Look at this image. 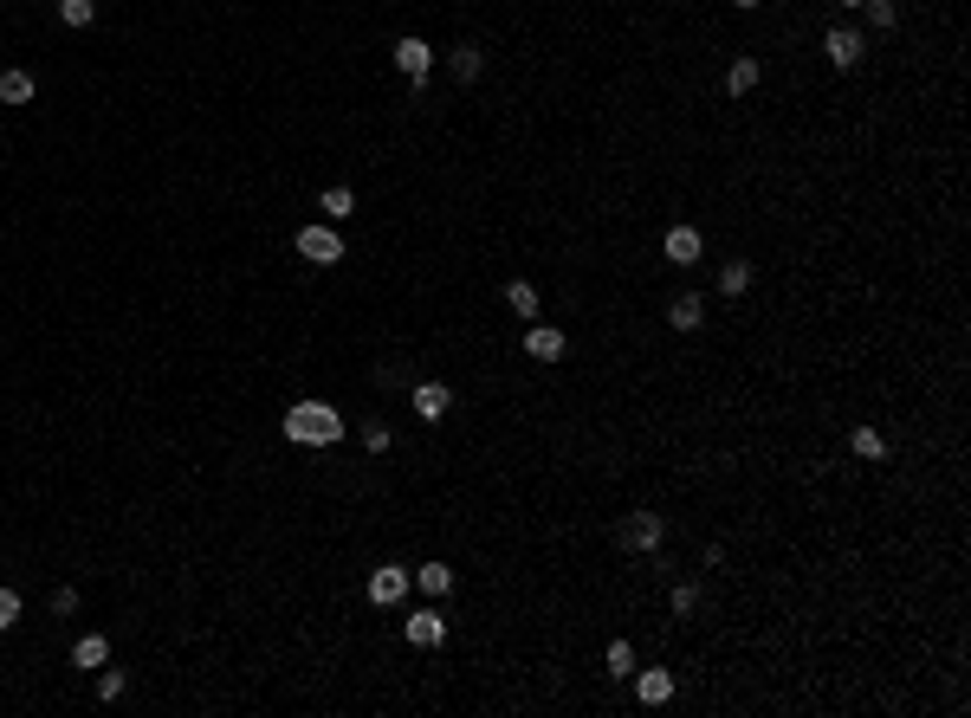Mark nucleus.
<instances>
[{"mask_svg":"<svg viewBox=\"0 0 971 718\" xmlns=\"http://www.w3.org/2000/svg\"><path fill=\"white\" fill-rule=\"evenodd\" d=\"M389 59H395V72H402V78H415V91L428 85V72H434V46H428L421 33H402V39L389 46Z\"/></svg>","mask_w":971,"mask_h":718,"instance_id":"nucleus-4","label":"nucleus"},{"mask_svg":"<svg viewBox=\"0 0 971 718\" xmlns=\"http://www.w3.org/2000/svg\"><path fill=\"white\" fill-rule=\"evenodd\" d=\"M615 544H622L628 557H654V550L667 544V518L641 505V512H628V518H622V531H615Z\"/></svg>","mask_w":971,"mask_h":718,"instance_id":"nucleus-2","label":"nucleus"},{"mask_svg":"<svg viewBox=\"0 0 971 718\" xmlns=\"http://www.w3.org/2000/svg\"><path fill=\"white\" fill-rule=\"evenodd\" d=\"M719 85H726V98H751V91L764 85V59H758V52H738V59L726 65V78H719Z\"/></svg>","mask_w":971,"mask_h":718,"instance_id":"nucleus-9","label":"nucleus"},{"mask_svg":"<svg viewBox=\"0 0 971 718\" xmlns=\"http://www.w3.org/2000/svg\"><path fill=\"white\" fill-rule=\"evenodd\" d=\"M363 447H369V453H389V427L369 421V427H363Z\"/></svg>","mask_w":971,"mask_h":718,"instance_id":"nucleus-28","label":"nucleus"},{"mask_svg":"<svg viewBox=\"0 0 971 718\" xmlns=\"http://www.w3.org/2000/svg\"><path fill=\"white\" fill-rule=\"evenodd\" d=\"M20 621V589H0V634Z\"/></svg>","mask_w":971,"mask_h":718,"instance_id":"nucleus-27","label":"nucleus"},{"mask_svg":"<svg viewBox=\"0 0 971 718\" xmlns=\"http://www.w3.org/2000/svg\"><path fill=\"white\" fill-rule=\"evenodd\" d=\"M667 324H674V330H700L706 324V298L700 292H680L674 305H667Z\"/></svg>","mask_w":971,"mask_h":718,"instance_id":"nucleus-15","label":"nucleus"},{"mask_svg":"<svg viewBox=\"0 0 971 718\" xmlns=\"http://www.w3.org/2000/svg\"><path fill=\"white\" fill-rule=\"evenodd\" d=\"M603 667L615 673V680H628V673H635V647H628V641H609L603 647Z\"/></svg>","mask_w":971,"mask_h":718,"instance_id":"nucleus-24","label":"nucleus"},{"mask_svg":"<svg viewBox=\"0 0 971 718\" xmlns=\"http://www.w3.org/2000/svg\"><path fill=\"white\" fill-rule=\"evenodd\" d=\"M415 583L428 589V596H447V589H454V570H447V563H421V570H415Z\"/></svg>","mask_w":971,"mask_h":718,"instance_id":"nucleus-23","label":"nucleus"},{"mask_svg":"<svg viewBox=\"0 0 971 718\" xmlns=\"http://www.w3.org/2000/svg\"><path fill=\"white\" fill-rule=\"evenodd\" d=\"M732 7H738V13H758V7H764V0H732Z\"/></svg>","mask_w":971,"mask_h":718,"instance_id":"nucleus-30","label":"nucleus"},{"mask_svg":"<svg viewBox=\"0 0 971 718\" xmlns=\"http://www.w3.org/2000/svg\"><path fill=\"white\" fill-rule=\"evenodd\" d=\"M505 305L518 311V324H531V317H538V285H531V279H512V285H505Z\"/></svg>","mask_w":971,"mask_h":718,"instance_id":"nucleus-19","label":"nucleus"},{"mask_svg":"<svg viewBox=\"0 0 971 718\" xmlns=\"http://www.w3.org/2000/svg\"><path fill=\"white\" fill-rule=\"evenodd\" d=\"M279 427H285L292 447H337V440H344V414H337L331 402H292Z\"/></svg>","mask_w":971,"mask_h":718,"instance_id":"nucleus-1","label":"nucleus"},{"mask_svg":"<svg viewBox=\"0 0 971 718\" xmlns=\"http://www.w3.org/2000/svg\"><path fill=\"white\" fill-rule=\"evenodd\" d=\"M408 583H415V570H408V563H382V570H369V589H363V596L376 602V609H395V602L408 596Z\"/></svg>","mask_w":971,"mask_h":718,"instance_id":"nucleus-8","label":"nucleus"},{"mask_svg":"<svg viewBox=\"0 0 971 718\" xmlns=\"http://www.w3.org/2000/svg\"><path fill=\"white\" fill-rule=\"evenodd\" d=\"M318 207H324V220H350V214H357V195L337 182V188H324V195H318Z\"/></svg>","mask_w":971,"mask_h":718,"instance_id":"nucleus-20","label":"nucleus"},{"mask_svg":"<svg viewBox=\"0 0 971 718\" xmlns=\"http://www.w3.org/2000/svg\"><path fill=\"white\" fill-rule=\"evenodd\" d=\"M33 72H20V65H7V72H0V104H33Z\"/></svg>","mask_w":971,"mask_h":718,"instance_id":"nucleus-18","label":"nucleus"},{"mask_svg":"<svg viewBox=\"0 0 971 718\" xmlns=\"http://www.w3.org/2000/svg\"><path fill=\"white\" fill-rule=\"evenodd\" d=\"M836 7H861V0H836Z\"/></svg>","mask_w":971,"mask_h":718,"instance_id":"nucleus-31","label":"nucleus"},{"mask_svg":"<svg viewBox=\"0 0 971 718\" xmlns=\"http://www.w3.org/2000/svg\"><path fill=\"white\" fill-rule=\"evenodd\" d=\"M713 285H719V298H745L751 292V259H726Z\"/></svg>","mask_w":971,"mask_h":718,"instance_id":"nucleus-17","label":"nucleus"},{"mask_svg":"<svg viewBox=\"0 0 971 718\" xmlns=\"http://www.w3.org/2000/svg\"><path fill=\"white\" fill-rule=\"evenodd\" d=\"M292 246H298V259H311V266H337V259H344V233H337L331 220H305V227L292 233Z\"/></svg>","mask_w":971,"mask_h":718,"instance_id":"nucleus-3","label":"nucleus"},{"mask_svg":"<svg viewBox=\"0 0 971 718\" xmlns=\"http://www.w3.org/2000/svg\"><path fill=\"white\" fill-rule=\"evenodd\" d=\"M447 72H454V78H460V85H473V78H480V72H486V52H480V46H473V39H460V46H454V52H447Z\"/></svg>","mask_w":971,"mask_h":718,"instance_id":"nucleus-14","label":"nucleus"},{"mask_svg":"<svg viewBox=\"0 0 971 718\" xmlns=\"http://www.w3.org/2000/svg\"><path fill=\"white\" fill-rule=\"evenodd\" d=\"M667 615H680V621L700 615V583H674V589H667Z\"/></svg>","mask_w":971,"mask_h":718,"instance_id":"nucleus-21","label":"nucleus"},{"mask_svg":"<svg viewBox=\"0 0 971 718\" xmlns=\"http://www.w3.org/2000/svg\"><path fill=\"white\" fill-rule=\"evenodd\" d=\"M415 414L421 421H447V414H454V389H447V382H415Z\"/></svg>","mask_w":971,"mask_h":718,"instance_id":"nucleus-12","label":"nucleus"},{"mask_svg":"<svg viewBox=\"0 0 971 718\" xmlns=\"http://www.w3.org/2000/svg\"><path fill=\"white\" fill-rule=\"evenodd\" d=\"M861 13H868L874 33H894V26H900V7H894V0H861Z\"/></svg>","mask_w":971,"mask_h":718,"instance_id":"nucleus-22","label":"nucleus"},{"mask_svg":"<svg viewBox=\"0 0 971 718\" xmlns=\"http://www.w3.org/2000/svg\"><path fill=\"white\" fill-rule=\"evenodd\" d=\"M59 20L65 26H91L98 20V0H59Z\"/></svg>","mask_w":971,"mask_h":718,"instance_id":"nucleus-25","label":"nucleus"},{"mask_svg":"<svg viewBox=\"0 0 971 718\" xmlns=\"http://www.w3.org/2000/svg\"><path fill=\"white\" fill-rule=\"evenodd\" d=\"M52 615H78V589H59V596H52Z\"/></svg>","mask_w":971,"mask_h":718,"instance_id":"nucleus-29","label":"nucleus"},{"mask_svg":"<svg viewBox=\"0 0 971 718\" xmlns=\"http://www.w3.org/2000/svg\"><path fill=\"white\" fill-rule=\"evenodd\" d=\"M123 686H130V673H111V667L98 673V699H104V706H111V699H123Z\"/></svg>","mask_w":971,"mask_h":718,"instance_id":"nucleus-26","label":"nucleus"},{"mask_svg":"<svg viewBox=\"0 0 971 718\" xmlns=\"http://www.w3.org/2000/svg\"><path fill=\"white\" fill-rule=\"evenodd\" d=\"M849 453H855V460H868V466H887V453H894V447H887V434L874 421H861L855 434H849Z\"/></svg>","mask_w":971,"mask_h":718,"instance_id":"nucleus-13","label":"nucleus"},{"mask_svg":"<svg viewBox=\"0 0 971 718\" xmlns=\"http://www.w3.org/2000/svg\"><path fill=\"white\" fill-rule=\"evenodd\" d=\"M564 350H570V337L557 324H531L525 330V356H531V363H557Z\"/></svg>","mask_w":971,"mask_h":718,"instance_id":"nucleus-11","label":"nucleus"},{"mask_svg":"<svg viewBox=\"0 0 971 718\" xmlns=\"http://www.w3.org/2000/svg\"><path fill=\"white\" fill-rule=\"evenodd\" d=\"M700 253H706V240H700V227H687V220H674V227L661 233V259H667L674 272L700 266Z\"/></svg>","mask_w":971,"mask_h":718,"instance_id":"nucleus-5","label":"nucleus"},{"mask_svg":"<svg viewBox=\"0 0 971 718\" xmlns=\"http://www.w3.org/2000/svg\"><path fill=\"white\" fill-rule=\"evenodd\" d=\"M628 686H635V699L641 706H674V693H680V680H674V667H635L628 673Z\"/></svg>","mask_w":971,"mask_h":718,"instance_id":"nucleus-7","label":"nucleus"},{"mask_svg":"<svg viewBox=\"0 0 971 718\" xmlns=\"http://www.w3.org/2000/svg\"><path fill=\"white\" fill-rule=\"evenodd\" d=\"M104 660H111V641H104V634H78V641H72V667L98 673Z\"/></svg>","mask_w":971,"mask_h":718,"instance_id":"nucleus-16","label":"nucleus"},{"mask_svg":"<svg viewBox=\"0 0 971 718\" xmlns=\"http://www.w3.org/2000/svg\"><path fill=\"white\" fill-rule=\"evenodd\" d=\"M823 59H829V72H855V65L868 59V39H861L855 26H829V33H823Z\"/></svg>","mask_w":971,"mask_h":718,"instance_id":"nucleus-6","label":"nucleus"},{"mask_svg":"<svg viewBox=\"0 0 971 718\" xmlns=\"http://www.w3.org/2000/svg\"><path fill=\"white\" fill-rule=\"evenodd\" d=\"M402 641L408 647H441L447 641V615L441 609H415V615L402 621Z\"/></svg>","mask_w":971,"mask_h":718,"instance_id":"nucleus-10","label":"nucleus"}]
</instances>
